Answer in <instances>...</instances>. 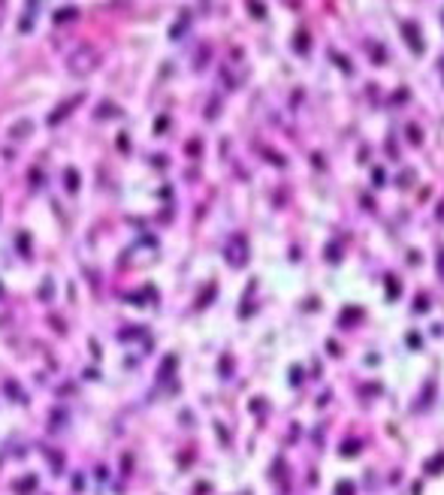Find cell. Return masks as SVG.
Instances as JSON below:
<instances>
[{
	"instance_id": "cell-1",
	"label": "cell",
	"mask_w": 444,
	"mask_h": 495,
	"mask_svg": "<svg viewBox=\"0 0 444 495\" xmlns=\"http://www.w3.org/2000/svg\"><path fill=\"white\" fill-rule=\"evenodd\" d=\"M438 272H441V275H444V251H441V254H438Z\"/></svg>"
}]
</instances>
